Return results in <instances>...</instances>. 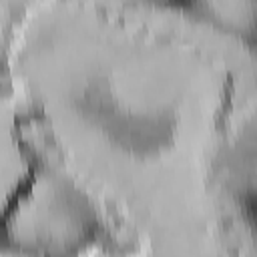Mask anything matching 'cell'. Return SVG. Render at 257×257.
Returning a JSON list of instances; mask_svg holds the SVG:
<instances>
[{
  "instance_id": "1",
  "label": "cell",
  "mask_w": 257,
  "mask_h": 257,
  "mask_svg": "<svg viewBox=\"0 0 257 257\" xmlns=\"http://www.w3.org/2000/svg\"><path fill=\"white\" fill-rule=\"evenodd\" d=\"M102 215L66 169L28 167L0 205V249L18 255H78L96 245Z\"/></svg>"
},
{
  "instance_id": "2",
  "label": "cell",
  "mask_w": 257,
  "mask_h": 257,
  "mask_svg": "<svg viewBox=\"0 0 257 257\" xmlns=\"http://www.w3.org/2000/svg\"><path fill=\"white\" fill-rule=\"evenodd\" d=\"M12 137L28 167L66 169L64 149L56 137L52 120L42 108L30 106L20 110L12 122Z\"/></svg>"
},
{
  "instance_id": "3",
  "label": "cell",
  "mask_w": 257,
  "mask_h": 257,
  "mask_svg": "<svg viewBox=\"0 0 257 257\" xmlns=\"http://www.w3.org/2000/svg\"><path fill=\"white\" fill-rule=\"evenodd\" d=\"M169 4L247 46L255 44L257 0H169Z\"/></svg>"
},
{
  "instance_id": "4",
  "label": "cell",
  "mask_w": 257,
  "mask_h": 257,
  "mask_svg": "<svg viewBox=\"0 0 257 257\" xmlns=\"http://www.w3.org/2000/svg\"><path fill=\"white\" fill-rule=\"evenodd\" d=\"M38 0H0V98L12 92V50L30 6Z\"/></svg>"
},
{
  "instance_id": "5",
  "label": "cell",
  "mask_w": 257,
  "mask_h": 257,
  "mask_svg": "<svg viewBox=\"0 0 257 257\" xmlns=\"http://www.w3.org/2000/svg\"><path fill=\"white\" fill-rule=\"evenodd\" d=\"M124 4H137V6H155V4H169V0H120Z\"/></svg>"
}]
</instances>
